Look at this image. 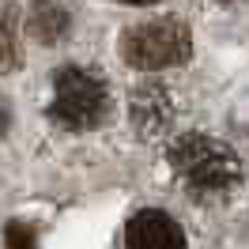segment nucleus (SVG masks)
<instances>
[{"instance_id": "obj_10", "label": "nucleus", "mask_w": 249, "mask_h": 249, "mask_svg": "<svg viewBox=\"0 0 249 249\" xmlns=\"http://www.w3.org/2000/svg\"><path fill=\"white\" fill-rule=\"evenodd\" d=\"M117 4H155V0H117Z\"/></svg>"}, {"instance_id": "obj_4", "label": "nucleus", "mask_w": 249, "mask_h": 249, "mask_svg": "<svg viewBox=\"0 0 249 249\" xmlns=\"http://www.w3.org/2000/svg\"><path fill=\"white\" fill-rule=\"evenodd\" d=\"M124 246L128 249H185V231H181L178 219H170L166 212L147 208V212L128 219Z\"/></svg>"}, {"instance_id": "obj_5", "label": "nucleus", "mask_w": 249, "mask_h": 249, "mask_svg": "<svg viewBox=\"0 0 249 249\" xmlns=\"http://www.w3.org/2000/svg\"><path fill=\"white\" fill-rule=\"evenodd\" d=\"M174 117V102L170 91L159 87V83H147V87H136L132 91V121L140 124L143 136H159Z\"/></svg>"}, {"instance_id": "obj_9", "label": "nucleus", "mask_w": 249, "mask_h": 249, "mask_svg": "<svg viewBox=\"0 0 249 249\" xmlns=\"http://www.w3.org/2000/svg\"><path fill=\"white\" fill-rule=\"evenodd\" d=\"M4 128H8V106L0 102V132H4Z\"/></svg>"}, {"instance_id": "obj_7", "label": "nucleus", "mask_w": 249, "mask_h": 249, "mask_svg": "<svg viewBox=\"0 0 249 249\" xmlns=\"http://www.w3.org/2000/svg\"><path fill=\"white\" fill-rule=\"evenodd\" d=\"M19 61V34H16V12H0V72H12Z\"/></svg>"}, {"instance_id": "obj_2", "label": "nucleus", "mask_w": 249, "mask_h": 249, "mask_svg": "<svg viewBox=\"0 0 249 249\" xmlns=\"http://www.w3.org/2000/svg\"><path fill=\"white\" fill-rule=\"evenodd\" d=\"M121 57L140 72H159V68H174L193 57V38L181 19H147L124 31Z\"/></svg>"}, {"instance_id": "obj_6", "label": "nucleus", "mask_w": 249, "mask_h": 249, "mask_svg": "<svg viewBox=\"0 0 249 249\" xmlns=\"http://www.w3.org/2000/svg\"><path fill=\"white\" fill-rule=\"evenodd\" d=\"M27 27L38 42H57L64 31H68V16H64L61 4H53V0H38L34 4L31 19H27Z\"/></svg>"}, {"instance_id": "obj_3", "label": "nucleus", "mask_w": 249, "mask_h": 249, "mask_svg": "<svg viewBox=\"0 0 249 249\" xmlns=\"http://www.w3.org/2000/svg\"><path fill=\"white\" fill-rule=\"evenodd\" d=\"M109 98H106V83L79 68V64H68L53 76V102H49V117L64 128H94V124L106 117Z\"/></svg>"}, {"instance_id": "obj_1", "label": "nucleus", "mask_w": 249, "mask_h": 249, "mask_svg": "<svg viewBox=\"0 0 249 249\" xmlns=\"http://www.w3.org/2000/svg\"><path fill=\"white\" fill-rule=\"evenodd\" d=\"M170 166L181 178V185L193 200H219L238 189L242 181V159L231 143L204 136V132H185L170 143Z\"/></svg>"}, {"instance_id": "obj_8", "label": "nucleus", "mask_w": 249, "mask_h": 249, "mask_svg": "<svg viewBox=\"0 0 249 249\" xmlns=\"http://www.w3.org/2000/svg\"><path fill=\"white\" fill-rule=\"evenodd\" d=\"M4 242H8V249H38L34 246V234L23 223H8L4 227Z\"/></svg>"}]
</instances>
